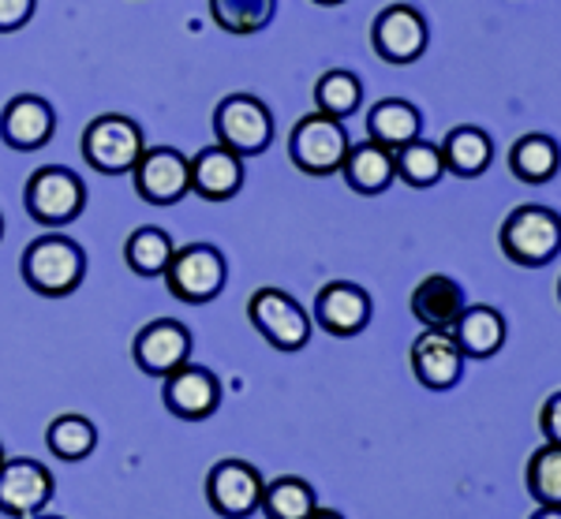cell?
I'll return each mask as SVG.
<instances>
[{"mask_svg":"<svg viewBox=\"0 0 561 519\" xmlns=\"http://www.w3.org/2000/svg\"><path fill=\"white\" fill-rule=\"evenodd\" d=\"M20 269H23V280L31 291L60 299V296H71V291L83 285L87 254L76 240H68V235L45 232L23 251Z\"/></svg>","mask_w":561,"mask_h":519,"instance_id":"1","label":"cell"},{"mask_svg":"<svg viewBox=\"0 0 561 519\" xmlns=\"http://www.w3.org/2000/svg\"><path fill=\"white\" fill-rule=\"evenodd\" d=\"M502 254L510 262H517L524 269L550 266L561 251V214L550 206H517L505 217L502 232H497Z\"/></svg>","mask_w":561,"mask_h":519,"instance_id":"2","label":"cell"},{"mask_svg":"<svg viewBox=\"0 0 561 519\" xmlns=\"http://www.w3.org/2000/svg\"><path fill=\"white\" fill-rule=\"evenodd\" d=\"M147 153L142 127L121 113H105L87 124L83 131V158L90 169L105 172V176H128Z\"/></svg>","mask_w":561,"mask_h":519,"instance_id":"3","label":"cell"},{"mask_svg":"<svg viewBox=\"0 0 561 519\" xmlns=\"http://www.w3.org/2000/svg\"><path fill=\"white\" fill-rule=\"evenodd\" d=\"M348 150L352 142L345 124L325 113H311L304 120H296L293 135H288V158L307 176H333V172H341Z\"/></svg>","mask_w":561,"mask_h":519,"instance_id":"4","label":"cell"},{"mask_svg":"<svg viewBox=\"0 0 561 519\" xmlns=\"http://www.w3.org/2000/svg\"><path fill=\"white\" fill-rule=\"evenodd\" d=\"M23 206L38 224L60 229V224H71L87 209V187L71 169L45 165V169L34 172L31 180H26Z\"/></svg>","mask_w":561,"mask_h":519,"instance_id":"5","label":"cell"},{"mask_svg":"<svg viewBox=\"0 0 561 519\" xmlns=\"http://www.w3.org/2000/svg\"><path fill=\"white\" fill-rule=\"evenodd\" d=\"M251 325L266 336L270 348L277 351H300L311 344V318L288 291L280 288H255L248 299Z\"/></svg>","mask_w":561,"mask_h":519,"instance_id":"6","label":"cell"},{"mask_svg":"<svg viewBox=\"0 0 561 519\" xmlns=\"http://www.w3.org/2000/svg\"><path fill=\"white\" fill-rule=\"evenodd\" d=\"M161 277H165L169 291H173L180 303L198 307L221 296L229 269H225V254L217 247H210V243H192V247L173 251V262H169V269Z\"/></svg>","mask_w":561,"mask_h":519,"instance_id":"7","label":"cell"},{"mask_svg":"<svg viewBox=\"0 0 561 519\" xmlns=\"http://www.w3.org/2000/svg\"><path fill=\"white\" fill-rule=\"evenodd\" d=\"M217 142L240 158H255L274 139V116L255 94H229L214 113Z\"/></svg>","mask_w":561,"mask_h":519,"instance_id":"8","label":"cell"},{"mask_svg":"<svg viewBox=\"0 0 561 519\" xmlns=\"http://www.w3.org/2000/svg\"><path fill=\"white\" fill-rule=\"evenodd\" d=\"M262 489H266V482H262L255 463L248 460H221L206 475V500L225 519L255 516L262 505Z\"/></svg>","mask_w":561,"mask_h":519,"instance_id":"9","label":"cell"},{"mask_svg":"<svg viewBox=\"0 0 561 519\" xmlns=\"http://www.w3.org/2000/svg\"><path fill=\"white\" fill-rule=\"evenodd\" d=\"M431 31L420 8L412 4H389L375 15L370 26V45L386 64H415L427 53Z\"/></svg>","mask_w":561,"mask_h":519,"instance_id":"10","label":"cell"},{"mask_svg":"<svg viewBox=\"0 0 561 519\" xmlns=\"http://www.w3.org/2000/svg\"><path fill=\"white\" fill-rule=\"evenodd\" d=\"M131 359L142 374L165 381L169 374H176L180 367L192 362V333L173 318H158V322L142 325L139 336H135Z\"/></svg>","mask_w":561,"mask_h":519,"instance_id":"11","label":"cell"},{"mask_svg":"<svg viewBox=\"0 0 561 519\" xmlns=\"http://www.w3.org/2000/svg\"><path fill=\"white\" fill-rule=\"evenodd\" d=\"M135 195L150 206H176L184 195H192V165L173 146L147 150L135 165Z\"/></svg>","mask_w":561,"mask_h":519,"instance_id":"12","label":"cell"},{"mask_svg":"<svg viewBox=\"0 0 561 519\" xmlns=\"http://www.w3.org/2000/svg\"><path fill=\"white\" fill-rule=\"evenodd\" d=\"M53 500V475L38 460L0 463V512L12 519H34Z\"/></svg>","mask_w":561,"mask_h":519,"instance_id":"13","label":"cell"},{"mask_svg":"<svg viewBox=\"0 0 561 519\" xmlns=\"http://www.w3.org/2000/svg\"><path fill=\"white\" fill-rule=\"evenodd\" d=\"M412 374L420 385L446 393L454 389L460 374H465V355H460L454 333L442 330H423L412 344Z\"/></svg>","mask_w":561,"mask_h":519,"instance_id":"14","label":"cell"},{"mask_svg":"<svg viewBox=\"0 0 561 519\" xmlns=\"http://www.w3.org/2000/svg\"><path fill=\"white\" fill-rule=\"evenodd\" d=\"M370 296L352 280H333L314 299V322L330 336H356L370 325Z\"/></svg>","mask_w":561,"mask_h":519,"instance_id":"15","label":"cell"},{"mask_svg":"<svg viewBox=\"0 0 561 519\" xmlns=\"http://www.w3.org/2000/svg\"><path fill=\"white\" fill-rule=\"evenodd\" d=\"M161 396H165V407L176 418L203 423V418H210L217 412V404H221V385H217L214 370L187 362V367H180L176 374L165 378V393Z\"/></svg>","mask_w":561,"mask_h":519,"instance_id":"16","label":"cell"},{"mask_svg":"<svg viewBox=\"0 0 561 519\" xmlns=\"http://www.w3.org/2000/svg\"><path fill=\"white\" fill-rule=\"evenodd\" d=\"M53 127H57V113L53 105L38 94H20L4 105L0 113V139L12 150H42L53 139Z\"/></svg>","mask_w":561,"mask_h":519,"instance_id":"17","label":"cell"},{"mask_svg":"<svg viewBox=\"0 0 561 519\" xmlns=\"http://www.w3.org/2000/svg\"><path fill=\"white\" fill-rule=\"evenodd\" d=\"M192 195L206 198V203H229L243 187V158L232 153L229 146L214 142L198 150L192 161Z\"/></svg>","mask_w":561,"mask_h":519,"instance_id":"18","label":"cell"},{"mask_svg":"<svg viewBox=\"0 0 561 519\" xmlns=\"http://www.w3.org/2000/svg\"><path fill=\"white\" fill-rule=\"evenodd\" d=\"M465 307H468L465 288H460L454 277H446V273H431V277H423L412 291V318L423 330L454 333Z\"/></svg>","mask_w":561,"mask_h":519,"instance_id":"19","label":"cell"},{"mask_svg":"<svg viewBox=\"0 0 561 519\" xmlns=\"http://www.w3.org/2000/svg\"><path fill=\"white\" fill-rule=\"evenodd\" d=\"M505 333H510V325H505L502 311H494V307H486V303L465 307V314H460L454 325V341L465 359H491V355L502 351Z\"/></svg>","mask_w":561,"mask_h":519,"instance_id":"20","label":"cell"},{"mask_svg":"<svg viewBox=\"0 0 561 519\" xmlns=\"http://www.w3.org/2000/svg\"><path fill=\"white\" fill-rule=\"evenodd\" d=\"M367 131L370 142L397 153L401 146H409L423 135V113L412 102H404V97H382L367 113Z\"/></svg>","mask_w":561,"mask_h":519,"instance_id":"21","label":"cell"},{"mask_svg":"<svg viewBox=\"0 0 561 519\" xmlns=\"http://www.w3.org/2000/svg\"><path fill=\"white\" fill-rule=\"evenodd\" d=\"M341 172H345V184L356 191V195H382V191H389V184L397 180L393 150H386V146L367 139L359 146H352Z\"/></svg>","mask_w":561,"mask_h":519,"instance_id":"22","label":"cell"},{"mask_svg":"<svg viewBox=\"0 0 561 519\" xmlns=\"http://www.w3.org/2000/svg\"><path fill=\"white\" fill-rule=\"evenodd\" d=\"M438 150H442V165H446V172H454L460 180L483 176L494 158V142L483 127H454Z\"/></svg>","mask_w":561,"mask_h":519,"instance_id":"23","label":"cell"},{"mask_svg":"<svg viewBox=\"0 0 561 519\" xmlns=\"http://www.w3.org/2000/svg\"><path fill=\"white\" fill-rule=\"evenodd\" d=\"M561 169V146L542 131L520 135L510 150V172L520 180V184H550Z\"/></svg>","mask_w":561,"mask_h":519,"instance_id":"24","label":"cell"},{"mask_svg":"<svg viewBox=\"0 0 561 519\" xmlns=\"http://www.w3.org/2000/svg\"><path fill=\"white\" fill-rule=\"evenodd\" d=\"M45 445L57 460L79 463L98 449V426L87 415H57L45 430Z\"/></svg>","mask_w":561,"mask_h":519,"instance_id":"25","label":"cell"},{"mask_svg":"<svg viewBox=\"0 0 561 519\" xmlns=\"http://www.w3.org/2000/svg\"><path fill=\"white\" fill-rule=\"evenodd\" d=\"M314 505H319V497H314L311 482H304L296 475H285V478L266 482L259 508L266 512V519H307Z\"/></svg>","mask_w":561,"mask_h":519,"instance_id":"26","label":"cell"},{"mask_svg":"<svg viewBox=\"0 0 561 519\" xmlns=\"http://www.w3.org/2000/svg\"><path fill=\"white\" fill-rule=\"evenodd\" d=\"M173 235L165 229H135L124 243V262L139 277H161L173 262Z\"/></svg>","mask_w":561,"mask_h":519,"instance_id":"27","label":"cell"},{"mask_svg":"<svg viewBox=\"0 0 561 519\" xmlns=\"http://www.w3.org/2000/svg\"><path fill=\"white\" fill-rule=\"evenodd\" d=\"M314 113H325L333 116V120H345V116L356 113L359 105H364V83H359V76H352L345 68H333L325 71V76L314 83Z\"/></svg>","mask_w":561,"mask_h":519,"instance_id":"28","label":"cell"},{"mask_svg":"<svg viewBox=\"0 0 561 519\" xmlns=\"http://www.w3.org/2000/svg\"><path fill=\"white\" fill-rule=\"evenodd\" d=\"M277 15V0H210V20L229 34H259Z\"/></svg>","mask_w":561,"mask_h":519,"instance_id":"29","label":"cell"},{"mask_svg":"<svg viewBox=\"0 0 561 519\" xmlns=\"http://www.w3.org/2000/svg\"><path fill=\"white\" fill-rule=\"evenodd\" d=\"M393 165H397V176L404 180L409 187H434L442 176H446V165H442V150L427 139H415L409 146L393 153Z\"/></svg>","mask_w":561,"mask_h":519,"instance_id":"30","label":"cell"},{"mask_svg":"<svg viewBox=\"0 0 561 519\" xmlns=\"http://www.w3.org/2000/svg\"><path fill=\"white\" fill-rule=\"evenodd\" d=\"M524 482H528V494L536 497V505L561 508V445H542L531 452Z\"/></svg>","mask_w":561,"mask_h":519,"instance_id":"31","label":"cell"},{"mask_svg":"<svg viewBox=\"0 0 561 519\" xmlns=\"http://www.w3.org/2000/svg\"><path fill=\"white\" fill-rule=\"evenodd\" d=\"M38 0H0V34H12L31 23Z\"/></svg>","mask_w":561,"mask_h":519,"instance_id":"32","label":"cell"},{"mask_svg":"<svg viewBox=\"0 0 561 519\" xmlns=\"http://www.w3.org/2000/svg\"><path fill=\"white\" fill-rule=\"evenodd\" d=\"M539 430L547 445H561V393L547 396V404L539 407Z\"/></svg>","mask_w":561,"mask_h":519,"instance_id":"33","label":"cell"},{"mask_svg":"<svg viewBox=\"0 0 561 519\" xmlns=\"http://www.w3.org/2000/svg\"><path fill=\"white\" fill-rule=\"evenodd\" d=\"M307 519H345V516H341V512H337V508H325V505H314V508H311V516H307Z\"/></svg>","mask_w":561,"mask_h":519,"instance_id":"34","label":"cell"},{"mask_svg":"<svg viewBox=\"0 0 561 519\" xmlns=\"http://www.w3.org/2000/svg\"><path fill=\"white\" fill-rule=\"evenodd\" d=\"M531 519H561V508H547V505H539L536 508V516Z\"/></svg>","mask_w":561,"mask_h":519,"instance_id":"35","label":"cell"},{"mask_svg":"<svg viewBox=\"0 0 561 519\" xmlns=\"http://www.w3.org/2000/svg\"><path fill=\"white\" fill-rule=\"evenodd\" d=\"M314 4H322V8H333V4H345V0H314Z\"/></svg>","mask_w":561,"mask_h":519,"instance_id":"36","label":"cell"},{"mask_svg":"<svg viewBox=\"0 0 561 519\" xmlns=\"http://www.w3.org/2000/svg\"><path fill=\"white\" fill-rule=\"evenodd\" d=\"M0 240H4V217H0Z\"/></svg>","mask_w":561,"mask_h":519,"instance_id":"37","label":"cell"},{"mask_svg":"<svg viewBox=\"0 0 561 519\" xmlns=\"http://www.w3.org/2000/svg\"><path fill=\"white\" fill-rule=\"evenodd\" d=\"M34 519H65V516H34Z\"/></svg>","mask_w":561,"mask_h":519,"instance_id":"38","label":"cell"},{"mask_svg":"<svg viewBox=\"0 0 561 519\" xmlns=\"http://www.w3.org/2000/svg\"><path fill=\"white\" fill-rule=\"evenodd\" d=\"M0 463H4V449H0Z\"/></svg>","mask_w":561,"mask_h":519,"instance_id":"39","label":"cell"},{"mask_svg":"<svg viewBox=\"0 0 561 519\" xmlns=\"http://www.w3.org/2000/svg\"><path fill=\"white\" fill-rule=\"evenodd\" d=\"M558 299H561V280H558Z\"/></svg>","mask_w":561,"mask_h":519,"instance_id":"40","label":"cell"}]
</instances>
